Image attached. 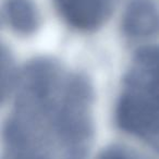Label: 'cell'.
<instances>
[{"instance_id":"6da1fadb","label":"cell","mask_w":159,"mask_h":159,"mask_svg":"<svg viewBox=\"0 0 159 159\" xmlns=\"http://www.w3.org/2000/svg\"><path fill=\"white\" fill-rule=\"evenodd\" d=\"M5 124L8 159H86L93 135V89L50 59L27 64Z\"/></svg>"},{"instance_id":"7a4b0ae2","label":"cell","mask_w":159,"mask_h":159,"mask_svg":"<svg viewBox=\"0 0 159 159\" xmlns=\"http://www.w3.org/2000/svg\"><path fill=\"white\" fill-rule=\"evenodd\" d=\"M126 89L116 108L117 124L159 152V104L137 89Z\"/></svg>"},{"instance_id":"3957f363","label":"cell","mask_w":159,"mask_h":159,"mask_svg":"<svg viewBox=\"0 0 159 159\" xmlns=\"http://www.w3.org/2000/svg\"><path fill=\"white\" fill-rule=\"evenodd\" d=\"M69 25L80 31L100 27L112 13L117 0H53Z\"/></svg>"},{"instance_id":"277c9868","label":"cell","mask_w":159,"mask_h":159,"mask_svg":"<svg viewBox=\"0 0 159 159\" xmlns=\"http://www.w3.org/2000/svg\"><path fill=\"white\" fill-rule=\"evenodd\" d=\"M125 82L129 89H137L159 104V47L139 51Z\"/></svg>"},{"instance_id":"5b68a950","label":"cell","mask_w":159,"mask_h":159,"mask_svg":"<svg viewBox=\"0 0 159 159\" xmlns=\"http://www.w3.org/2000/svg\"><path fill=\"white\" fill-rule=\"evenodd\" d=\"M126 35L145 38L159 34V9L152 0H130L122 20Z\"/></svg>"},{"instance_id":"8992f818","label":"cell","mask_w":159,"mask_h":159,"mask_svg":"<svg viewBox=\"0 0 159 159\" xmlns=\"http://www.w3.org/2000/svg\"><path fill=\"white\" fill-rule=\"evenodd\" d=\"M3 16L16 33L30 35L39 25V16L32 0H6Z\"/></svg>"},{"instance_id":"52a82bcc","label":"cell","mask_w":159,"mask_h":159,"mask_svg":"<svg viewBox=\"0 0 159 159\" xmlns=\"http://www.w3.org/2000/svg\"><path fill=\"white\" fill-rule=\"evenodd\" d=\"M98 159H148L144 155L135 152L132 148L122 145H112L106 148L99 155Z\"/></svg>"},{"instance_id":"ba28073f","label":"cell","mask_w":159,"mask_h":159,"mask_svg":"<svg viewBox=\"0 0 159 159\" xmlns=\"http://www.w3.org/2000/svg\"><path fill=\"white\" fill-rule=\"evenodd\" d=\"M1 61H2V66H1V70H2V74H1V77H2V98H6L7 91L8 89L10 91L13 83L16 82V79H14V71L11 62V57L5 48H2Z\"/></svg>"}]
</instances>
